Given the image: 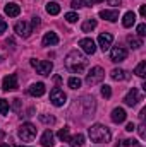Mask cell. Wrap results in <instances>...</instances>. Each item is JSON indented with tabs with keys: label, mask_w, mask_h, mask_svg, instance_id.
<instances>
[{
	"label": "cell",
	"mask_w": 146,
	"mask_h": 147,
	"mask_svg": "<svg viewBox=\"0 0 146 147\" xmlns=\"http://www.w3.org/2000/svg\"><path fill=\"white\" fill-rule=\"evenodd\" d=\"M86 67H88V60H86V57H84L81 51L72 50V51L67 53V57H65V69H67L69 72L83 74Z\"/></svg>",
	"instance_id": "6da1fadb"
},
{
	"label": "cell",
	"mask_w": 146,
	"mask_h": 147,
	"mask_svg": "<svg viewBox=\"0 0 146 147\" xmlns=\"http://www.w3.org/2000/svg\"><path fill=\"white\" fill-rule=\"evenodd\" d=\"M88 132H89L91 140H93V142H98V144H107V142H110V139H112V134H110L108 127H105V125H102V123L91 125Z\"/></svg>",
	"instance_id": "7a4b0ae2"
},
{
	"label": "cell",
	"mask_w": 146,
	"mask_h": 147,
	"mask_svg": "<svg viewBox=\"0 0 146 147\" xmlns=\"http://www.w3.org/2000/svg\"><path fill=\"white\" fill-rule=\"evenodd\" d=\"M17 135H19L21 140L29 142V140H33V139L36 137V127H35L33 123H23V125L19 127Z\"/></svg>",
	"instance_id": "3957f363"
},
{
	"label": "cell",
	"mask_w": 146,
	"mask_h": 147,
	"mask_svg": "<svg viewBox=\"0 0 146 147\" xmlns=\"http://www.w3.org/2000/svg\"><path fill=\"white\" fill-rule=\"evenodd\" d=\"M105 79V70L102 69V67H93L88 75H86V84L88 86H96V84H100L102 80Z\"/></svg>",
	"instance_id": "277c9868"
},
{
	"label": "cell",
	"mask_w": 146,
	"mask_h": 147,
	"mask_svg": "<svg viewBox=\"0 0 146 147\" xmlns=\"http://www.w3.org/2000/svg\"><path fill=\"white\" fill-rule=\"evenodd\" d=\"M50 101H52L53 106H64L65 101H67V96H65V92H64L62 89L53 87V89L50 91Z\"/></svg>",
	"instance_id": "5b68a950"
},
{
	"label": "cell",
	"mask_w": 146,
	"mask_h": 147,
	"mask_svg": "<svg viewBox=\"0 0 146 147\" xmlns=\"http://www.w3.org/2000/svg\"><path fill=\"white\" fill-rule=\"evenodd\" d=\"M17 87H19V82H17L16 74H10V75L3 77V80H2V89L3 91H16Z\"/></svg>",
	"instance_id": "8992f818"
},
{
	"label": "cell",
	"mask_w": 146,
	"mask_h": 147,
	"mask_svg": "<svg viewBox=\"0 0 146 147\" xmlns=\"http://www.w3.org/2000/svg\"><path fill=\"white\" fill-rule=\"evenodd\" d=\"M36 69V72L40 75H50L53 70V63L52 62H46V60H36V63L33 65Z\"/></svg>",
	"instance_id": "52a82bcc"
},
{
	"label": "cell",
	"mask_w": 146,
	"mask_h": 147,
	"mask_svg": "<svg viewBox=\"0 0 146 147\" xmlns=\"http://www.w3.org/2000/svg\"><path fill=\"white\" fill-rule=\"evenodd\" d=\"M126 58H127L126 48H122V46H113V48H112V51H110V60H112V62L119 63V62H124Z\"/></svg>",
	"instance_id": "ba28073f"
},
{
	"label": "cell",
	"mask_w": 146,
	"mask_h": 147,
	"mask_svg": "<svg viewBox=\"0 0 146 147\" xmlns=\"http://www.w3.org/2000/svg\"><path fill=\"white\" fill-rule=\"evenodd\" d=\"M139 101H141V94H139V91H138L136 87H132V89L126 94V98H124V103H126L127 106H136Z\"/></svg>",
	"instance_id": "9c48e42d"
},
{
	"label": "cell",
	"mask_w": 146,
	"mask_h": 147,
	"mask_svg": "<svg viewBox=\"0 0 146 147\" xmlns=\"http://www.w3.org/2000/svg\"><path fill=\"white\" fill-rule=\"evenodd\" d=\"M79 46H81V50H83L86 55H93V53L96 51V45H95V41H93L91 38H83V39L79 41Z\"/></svg>",
	"instance_id": "30bf717a"
},
{
	"label": "cell",
	"mask_w": 146,
	"mask_h": 147,
	"mask_svg": "<svg viewBox=\"0 0 146 147\" xmlns=\"http://www.w3.org/2000/svg\"><path fill=\"white\" fill-rule=\"evenodd\" d=\"M112 43H113V36H112L110 33H102V34L98 36V45H100V48H102L103 51L110 50Z\"/></svg>",
	"instance_id": "8fae6325"
},
{
	"label": "cell",
	"mask_w": 146,
	"mask_h": 147,
	"mask_svg": "<svg viewBox=\"0 0 146 147\" xmlns=\"http://www.w3.org/2000/svg\"><path fill=\"white\" fill-rule=\"evenodd\" d=\"M14 31L19 34V36H23V38H28L29 34H31V28L28 26V22H24V21H19L16 26H14Z\"/></svg>",
	"instance_id": "7c38bea8"
},
{
	"label": "cell",
	"mask_w": 146,
	"mask_h": 147,
	"mask_svg": "<svg viewBox=\"0 0 146 147\" xmlns=\"http://www.w3.org/2000/svg\"><path fill=\"white\" fill-rule=\"evenodd\" d=\"M40 142H41L43 147H53L55 146V142H53V132H52V130H45Z\"/></svg>",
	"instance_id": "4fadbf2b"
},
{
	"label": "cell",
	"mask_w": 146,
	"mask_h": 147,
	"mask_svg": "<svg viewBox=\"0 0 146 147\" xmlns=\"http://www.w3.org/2000/svg\"><path fill=\"white\" fill-rule=\"evenodd\" d=\"M126 118H127V115H126L124 108H115L112 111V121L113 123H122V121H126Z\"/></svg>",
	"instance_id": "5bb4252c"
},
{
	"label": "cell",
	"mask_w": 146,
	"mask_h": 147,
	"mask_svg": "<svg viewBox=\"0 0 146 147\" xmlns=\"http://www.w3.org/2000/svg\"><path fill=\"white\" fill-rule=\"evenodd\" d=\"M28 92H29L31 96H35V98L43 96V94H45V84H43V82H36V84H33V86L28 89Z\"/></svg>",
	"instance_id": "9a60e30c"
},
{
	"label": "cell",
	"mask_w": 146,
	"mask_h": 147,
	"mask_svg": "<svg viewBox=\"0 0 146 147\" xmlns=\"http://www.w3.org/2000/svg\"><path fill=\"white\" fill-rule=\"evenodd\" d=\"M100 17L102 19H107L108 22H115V21H119V10L117 9H113V10H102L100 12Z\"/></svg>",
	"instance_id": "2e32d148"
},
{
	"label": "cell",
	"mask_w": 146,
	"mask_h": 147,
	"mask_svg": "<svg viewBox=\"0 0 146 147\" xmlns=\"http://www.w3.org/2000/svg\"><path fill=\"white\" fill-rule=\"evenodd\" d=\"M3 10H5V14H7L9 17H17V16L21 14V7H19L17 3H14V2H12V3H7Z\"/></svg>",
	"instance_id": "e0dca14e"
},
{
	"label": "cell",
	"mask_w": 146,
	"mask_h": 147,
	"mask_svg": "<svg viewBox=\"0 0 146 147\" xmlns=\"http://www.w3.org/2000/svg\"><path fill=\"white\" fill-rule=\"evenodd\" d=\"M41 43H43V46H55L59 43V36L55 33H46L43 36V41Z\"/></svg>",
	"instance_id": "ac0fdd59"
},
{
	"label": "cell",
	"mask_w": 146,
	"mask_h": 147,
	"mask_svg": "<svg viewBox=\"0 0 146 147\" xmlns=\"http://www.w3.org/2000/svg\"><path fill=\"white\" fill-rule=\"evenodd\" d=\"M110 77H112L113 80H126L129 75H127V72H126L124 69H113V70L110 72Z\"/></svg>",
	"instance_id": "d6986e66"
},
{
	"label": "cell",
	"mask_w": 146,
	"mask_h": 147,
	"mask_svg": "<svg viewBox=\"0 0 146 147\" xmlns=\"http://www.w3.org/2000/svg\"><path fill=\"white\" fill-rule=\"evenodd\" d=\"M134 22H136V14H134V12H126V14H124V19H122L124 28H131Z\"/></svg>",
	"instance_id": "ffe728a7"
},
{
	"label": "cell",
	"mask_w": 146,
	"mask_h": 147,
	"mask_svg": "<svg viewBox=\"0 0 146 147\" xmlns=\"http://www.w3.org/2000/svg\"><path fill=\"white\" fill-rule=\"evenodd\" d=\"M95 28H96V21H95V19H88V21H84L83 26H81L83 33H91Z\"/></svg>",
	"instance_id": "44dd1931"
},
{
	"label": "cell",
	"mask_w": 146,
	"mask_h": 147,
	"mask_svg": "<svg viewBox=\"0 0 146 147\" xmlns=\"http://www.w3.org/2000/svg\"><path fill=\"white\" fill-rule=\"evenodd\" d=\"M46 12H48L50 16H57V14L60 12V5H59L57 2H48V3H46Z\"/></svg>",
	"instance_id": "7402d4cb"
},
{
	"label": "cell",
	"mask_w": 146,
	"mask_h": 147,
	"mask_svg": "<svg viewBox=\"0 0 146 147\" xmlns=\"http://www.w3.org/2000/svg\"><path fill=\"white\" fill-rule=\"evenodd\" d=\"M69 142H71L72 147H81L84 144V135H83V134H77V135H74V137L69 139Z\"/></svg>",
	"instance_id": "603a6c76"
},
{
	"label": "cell",
	"mask_w": 146,
	"mask_h": 147,
	"mask_svg": "<svg viewBox=\"0 0 146 147\" xmlns=\"http://www.w3.org/2000/svg\"><path fill=\"white\" fill-rule=\"evenodd\" d=\"M127 43H129V46H131V48H134V50H138V48H141V46H143L141 38H136V36H127Z\"/></svg>",
	"instance_id": "cb8c5ba5"
},
{
	"label": "cell",
	"mask_w": 146,
	"mask_h": 147,
	"mask_svg": "<svg viewBox=\"0 0 146 147\" xmlns=\"http://www.w3.org/2000/svg\"><path fill=\"white\" fill-rule=\"evenodd\" d=\"M93 0H72V7L79 9V7H91Z\"/></svg>",
	"instance_id": "d4e9b609"
},
{
	"label": "cell",
	"mask_w": 146,
	"mask_h": 147,
	"mask_svg": "<svg viewBox=\"0 0 146 147\" xmlns=\"http://www.w3.org/2000/svg\"><path fill=\"white\" fill-rule=\"evenodd\" d=\"M134 74H136L138 77H145L146 75V62H139L138 67L134 69Z\"/></svg>",
	"instance_id": "484cf974"
},
{
	"label": "cell",
	"mask_w": 146,
	"mask_h": 147,
	"mask_svg": "<svg viewBox=\"0 0 146 147\" xmlns=\"http://www.w3.org/2000/svg\"><path fill=\"white\" fill-rule=\"evenodd\" d=\"M119 147H139V142L134 140V139H126L119 144Z\"/></svg>",
	"instance_id": "4316f807"
},
{
	"label": "cell",
	"mask_w": 146,
	"mask_h": 147,
	"mask_svg": "<svg viewBox=\"0 0 146 147\" xmlns=\"http://www.w3.org/2000/svg\"><path fill=\"white\" fill-rule=\"evenodd\" d=\"M57 135H59V139H60L62 142H69V139H71V137H69V128H67V127L62 128V130H59Z\"/></svg>",
	"instance_id": "83f0119b"
},
{
	"label": "cell",
	"mask_w": 146,
	"mask_h": 147,
	"mask_svg": "<svg viewBox=\"0 0 146 147\" xmlns=\"http://www.w3.org/2000/svg\"><path fill=\"white\" fill-rule=\"evenodd\" d=\"M67 84H69L71 89H79V87H81V79H79V77H71V79L67 80Z\"/></svg>",
	"instance_id": "f1b7e54d"
},
{
	"label": "cell",
	"mask_w": 146,
	"mask_h": 147,
	"mask_svg": "<svg viewBox=\"0 0 146 147\" xmlns=\"http://www.w3.org/2000/svg\"><path fill=\"white\" fill-rule=\"evenodd\" d=\"M40 121H43L46 125H53L55 123V118L52 115H40Z\"/></svg>",
	"instance_id": "f546056e"
},
{
	"label": "cell",
	"mask_w": 146,
	"mask_h": 147,
	"mask_svg": "<svg viewBox=\"0 0 146 147\" xmlns=\"http://www.w3.org/2000/svg\"><path fill=\"white\" fill-rule=\"evenodd\" d=\"M9 113V101L0 98V115H7Z\"/></svg>",
	"instance_id": "4dcf8cb0"
},
{
	"label": "cell",
	"mask_w": 146,
	"mask_h": 147,
	"mask_svg": "<svg viewBox=\"0 0 146 147\" xmlns=\"http://www.w3.org/2000/svg\"><path fill=\"white\" fill-rule=\"evenodd\" d=\"M77 19H79V16H77L76 12H67V14H65V21H67V22H71V24L76 22Z\"/></svg>",
	"instance_id": "1f68e13d"
},
{
	"label": "cell",
	"mask_w": 146,
	"mask_h": 147,
	"mask_svg": "<svg viewBox=\"0 0 146 147\" xmlns=\"http://www.w3.org/2000/svg\"><path fill=\"white\" fill-rule=\"evenodd\" d=\"M102 96H103V98H110V96H112V89H110V86H107V84L102 86Z\"/></svg>",
	"instance_id": "d6a6232c"
},
{
	"label": "cell",
	"mask_w": 146,
	"mask_h": 147,
	"mask_svg": "<svg viewBox=\"0 0 146 147\" xmlns=\"http://www.w3.org/2000/svg\"><path fill=\"white\" fill-rule=\"evenodd\" d=\"M138 36L139 38L146 36V24H139V26H138Z\"/></svg>",
	"instance_id": "836d02e7"
},
{
	"label": "cell",
	"mask_w": 146,
	"mask_h": 147,
	"mask_svg": "<svg viewBox=\"0 0 146 147\" xmlns=\"http://www.w3.org/2000/svg\"><path fill=\"white\" fill-rule=\"evenodd\" d=\"M138 132H139V137L141 139H145L146 137V130H145V123H141L139 127H138Z\"/></svg>",
	"instance_id": "e575fe53"
},
{
	"label": "cell",
	"mask_w": 146,
	"mask_h": 147,
	"mask_svg": "<svg viewBox=\"0 0 146 147\" xmlns=\"http://www.w3.org/2000/svg\"><path fill=\"white\" fill-rule=\"evenodd\" d=\"M5 29H7V22L0 17V34H3V33H5Z\"/></svg>",
	"instance_id": "d590c367"
},
{
	"label": "cell",
	"mask_w": 146,
	"mask_h": 147,
	"mask_svg": "<svg viewBox=\"0 0 146 147\" xmlns=\"http://www.w3.org/2000/svg\"><path fill=\"white\" fill-rule=\"evenodd\" d=\"M12 101H14V103H12V108L19 111V108H21V99H17V98H16V99H12Z\"/></svg>",
	"instance_id": "8d00e7d4"
},
{
	"label": "cell",
	"mask_w": 146,
	"mask_h": 147,
	"mask_svg": "<svg viewBox=\"0 0 146 147\" xmlns=\"http://www.w3.org/2000/svg\"><path fill=\"white\" fill-rule=\"evenodd\" d=\"M40 26V17H33V21H31V29H35Z\"/></svg>",
	"instance_id": "74e56055"
},
{
	"label": "cell",
	"mask_w": 146,
	"mask_h": 147,
	"mask_svg": "<svg viewBox=\"0 0 146 147\" xmlns=\"http://www.w3.org/2000/svg\"><path fill=\"white\" fill-rule=\"evenodd\" d=\"M107 2H108V5H113V7H117V5L122 3V0H107Z\"/></svg>",
	"instance_id": "f35d334b"
},
{
	"label": "cell",
	"mask_w": 146,
	"mask_h": 147,
	"mask_svg": "<svg viewBox=\"0 0 146 147\" xmlns=\"http://www.w3.org/2000/svg\"><path fill=\"white\" fill-rule=\"evenodd\" d=\"M134 128H136V127H134V123H127V127H126V130H127V132H132Z\"/></svg>",
	"instance_id": "ab89813d"
},
{
	"label": "cell",
	"mask_w": 146,
	"mask_h": 147,
	"mask_svg": "<svg viewBox=\"0 0 146 147\" xmlns=\"http://www.w3.org/2000/svg\"><path fill=\"white\" fill-rule=\"evenodd\" d=\"M139 14H141V17H145V16H146V5H141V9H139Z\"/></svg>",
	"instance_id": "60d3db41"
},
{
	"label": "cell",
	"mask_w": 146,
	"mask_h": 147,
	"mask_svg": "<svg viewBox=\"0 0 146 147\" xmlns=\"http://www.w3.org/2000/svg\"><path fill=\"white\" fill-rule=\"evenodd\" d=\"M95 2H96V3H100V2H103V0H93V3H95Z\"/></svg>",
	"instance_id": "b9f144b4"
},
{
	"label": "cell",
	"mask_w": 146,
	"mask_h": 147,
	"mask_svg": "<svg viewBox=\"0 0 146 147\" xmlns=\"http://www.w3.org/2000/svg\"><path fill=\"white\" fill-rule=\"evenodd\" d=\"M2 147H9V146H7V144H2Z\"/></svg>",
	"instance_id": "7bdbcfd3"
},
{
	"label": "cell",
	"mask_w": 146,
	"mask_h": 147,
	"mask_svg": "<svg viewBox=\"0 0 146 147\" xmlns=\"http://www.w3.org/2000/svg\"><path fill=\"white\" fill-rule=\"evenodd\" d=\"M16 147H26V146H16Z\"/></svg>",
	"instance_id": "ee69618b"
},
{
	"label": "cell",
	"mask_w": 146,
	"mask_h": 147,
	"mask_svg": "<svg viewBox=\"0 0 146 147\" xmlns=\"http://www.w3.org/2000/svg\"><path fill=\"white\" fill-rule=\"evenodd\" d=\"M0 62H2V57H0Z\"/></svg>",
	"instance_id": "f6af8a7d"
}]
</instances>
